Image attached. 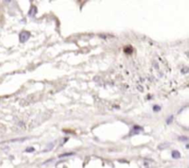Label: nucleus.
I'll use <instances>...</instances> for the list:
<instances>
[{
  "mask_svg": "<svg viewBox=\"0 0 189 168\" xmlns=\"http://www.w3.org/2000/svg\"><path fill=\"white\" fill-rule=\"evenodd\" d=\"M31 37V33L30 32H26V31H23L21 33H19V42H25L27 40H29Z\"/></svg>",
  "mask_w": 189,
  "mask_h": 168,
  "instance_id": "f257e3e1",
  "label": "nucleus"
},
{
  "mask_svg": "<svg viewBox=\"0 0 189 168\" xmlns=\"http://www.w3.org/2000/svg\"><path fill=\"white\" fill-rule=\"evenodd\" d=\"M140 131H142V127H139V126H134L132 130L130 132V134L129 135H136V134H139Z\"/></svg>",
  "mask_w": 189,
  "mask_h": 168,
  "instance_id": "f03ea898",
  "label": "nucleus"
},
{
  "mask_svg": "<svg viewBox=\"0 0 189 168\" xmlns=\"http://www.w3.org/2000/svg\"><path fill=\"white\" fill-rule=\"evenodd\" d=\"M172 158H174V159H179L181 157V154L178 151H172Z\"/></svg>",
  "mask_w": 189,
  "mask_h": 168,
  "instance_id": "7ed1b4c3",
  "label": "nucleus"
},
{
  "mask_svg": "<svg viewBox=\"0 0 189 168\" xmlns=\"http://www.w3.org/2000/svg\"><path fill=\"white\" fill-rule=\"evenodd\" d=\"M37 9H36V7H32L31 9V10L29 11V14L31 15V17H33L35 14H36V12H37V10H36Z\"/></svg>",
  "mask_w": 189,
  "mask_h": 168,
  "instance_id": "20e7f679",
  "label": "nucleus"
},
{
  "mask_svg": "<svg viewBox=\"0 0 189 168\" xmlns=\"http://www.w3.org/2000/svg\"><path fill=\"white\" fill-rule=\"evenodd\" d=\"M160 110V105H154V106H153V111L154 112H159Z\"/></svg>",
  "mask_w": 189,
  "mask_h": 168,
  "instance_id": "39448f33",
  "label": "nucleus"
},
{
  "mask_svg": "<svg viewBox=\"0 0 189 168\" xmlns=\"http://www.w3.org/2000/svg\"><path fill=\"white\" fill-rule=\"evenodd\" d=\"M128 48H125V52L127 53V54H130L131 52H132V48H131V46H127Z\"/></svg>",
  "mask_w": 189,
  "mask_h": 168,
  "instance_id": "423d86ee",
  "label": "nucleus"
},
{
  "mask_svg": "<svg viewBox=\"0 0 189 168\" xmlns=\"http://www.w3.org/2000/svg\"><path fill=\"white\" fill-rule=\"evenodd\" d=\"M35 151V149L33 147H30V148H27V149L25 150V151L26 152H32V151Z\"/></svg>",
  "mask_w": 189,
  "mask_h": 168,
  "instance_id": "0eeeda50",
  "label": "nucleus"
},
{
  "mask_svg": "<svg viewBox=\"0 0 189 168\" xmlns=\"http://www.w3.org/2000/svg\"><path fill=\"white\" fill-rule=\"evenodd\" d=\"M74 153H72V152H68V153H65V154H61L59 157L62 158V157H66V156H70V155H73Z\"/></svg>",
  "mask_w": 189,
  "mask_h": 168,
  "instance_id": "6e6552de",
  "label": "nucleus"
},
{
  "mask_svg": "<svg viewBox=\"0 0 189 168\" xmlns=\"http://www.w3.org/2000/svg\"><path fill=\"white\" fill-rule=\"evenodd\" d=\"M172 118H174V116H171L170 118H169L167 120H166V122H167V124H170V123H172Z\"/></svg>",
  "mask_w": 189,
  "mask_h": 168,
  "instance_id": "1a4fd4ad",
  "label": "nucleus"
},
{
  "mask_svg": "<svg viewBox=\"0 0 189 168\" xmlns=\"http://www.w3.org/2000/svg\"><path fill=\"white\" fill-rule=\"evenodd\" d=\"M179 139H180V140H184V141H187L188 138H187V137H180Z\"/></svg>",
  "mask_w": 189,
  "mask_h": 168,
  "instance_id": "9d476101",
  "label": "nucleus"
}]
</instances>
